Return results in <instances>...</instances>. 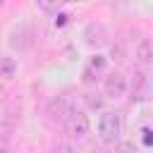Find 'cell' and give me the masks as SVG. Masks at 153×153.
Wrapping results in <instances>:
<instances>
[{"instance_id":"obj_7","label":"cell","mask_w":153,"mask_h":153,"mask_svg":"<svg viewBox=\"0 0 153 153\" xmlns=\"http://www.w3.org/2000/svg\"><path fill=\"white\" fill-rule=\"evenodd\" d=\"M84 103H86L88 110H103L105 98H103L98 91H88V93H84Z\"/></svg>"},{"instance_id":"obj_3","label":"cell","mask_w":153,"mask_h":153,"mask_svg":"<svg viewBox=\"0 0 153 153\" xmlns=\"http://www.w3.org/2000/svg\"><path fill=\"white\" fill-rule=\"evenodd\" d=\"M103 93H105L108 98H122V96L127 93V76L120 74V72L108 74L105 81H103Z\"/></svg>"},{"instance_id":"obj_8","label":"cell","mask_w":153,"mask_h":153,"mask_svg":"<svg viewBox=\"0 0 153 153\" xmlns=\"http://www.w3.org/2000/svg\"><path fill=\"white\" fill-rule=\"evenodd\" d=\"M14 72H17V62H14V57H0V76H14Z\"/></svg>"},{"instance_id":"obj_9","label":"cell","mask_w":153,"mask_h":153,"mask_svg":"<svg viewBox=\"0 0 153 153\" xmlns=\"http://www.w3.org/2000/svg\"><path fill=\"white\" fill-rule=\"evenodd\" d=\"M115 153H139V146L134 141H117L115 143Z\"/></svg>"},{"instance_id":"obj_6","label":"cell","mask_w":153,"mask_h":153,"mask_svg":"<svg viewBox=\"0 0 153 153\" xmlns=\"http://www.w3.org/2000/svg\"><path fill=\"white\" fill-rule=\"evenodd\" d=\"M86 41H88L91 45L105 43V29H103V24H88V29H86Z\"/></svg>"},{"instance_id":"obj_1","label":"cell","mask_w":153,"mask_h":153,"mask_svg":"<svg viewBox=\"0 0 153 153\" xmlns=\"http://www.w3.org/2000/svg\"><path fill=\"white\" fill-rule=\"evenodd\" d=\"M96 129H98L100 141H105V143H117V141H120V134H122V117H120V112H115V110H103L100 117H98Z\"/></svg>"},{"instance_id":"obj_12","label":"cell","mask_w":153,"mask_h":153,"mask_svg":"<svg viewBox=\"0 0 153 153\" xmlns=\"http://www.w3.org/2000/svg\"><path fill=\"white\" fill-rule=\"evenodd\" d=\"M57 153H76V148L72 143H62V146H57Z\"/></svg>"},{"instance_id":"obj_4","label":"cell","mask_w":153,"mask_h":153,"mask_svg":"<svg viewBox=\"0 0 153 153\" xmlns=\"http://www.w3.org/2000/svg\"><path fill=\"white\" fill-rule=\"evenodd\" d=\"M131 98H134V100H148V98H151V79H148V72H146V69H141V72L134 74Z\"/></svg>"},{"instance_id":"obj_11","label":"cell","mask_w":153,"mask_h":153,"mask_svg":"<svg viewBox=\"0 0 153 153\" xmlns=\"http://www.w3.org/2000/svg\"><path fill=\"white\" fill-rule=\"evenodd\" d=\"M141 141H143V146H146V148L153 143V136H151V127H143V129H141Z\"/></svg>"},{"instance_id":"obj_2","label":"cell","mask_w":153,"mask_h":153,"mask_svg":"<svg viewBox=\"0 0 153 153\" xmlns=\"http://www.w3.org/2000/svg\"><path fill=\"white\" fill-rule=\"evenodd\" d=\"M65 129H67V134L72 136V139H86V134L91 131V120H88V115L84 112V110H79V108H69L67 112H65Z\"/></svg>"},{"instance_id":"obj_13","label":"cell","mask_w":153,"mask_h":153,"mask_svg":"<svg viewBox=\"0 0 153 153\" xmlns=\"http://www.w3.org/2000/svg\"><path fill=\"white\" fill-rule=\"evenodd\" d=\"M67 24V14H60V17H55V26H65Z\"/></svg>"},{"instance_id":"obj_10","label":"cell","mask_w":153,"mask_h":153,"mask_svg":"<svg viewBox=\"0 0 153 153\" xmlns=\"http://www.w3.org/2000/svg\"><path fill=\"white\" fill-rule=\"evenodd\" d=\"M88 69H91V72L96 69V74L103 72V69H105V55H93L91 62H88Z\"/></svg>"},{"instance_id":"obj_5","label":"cell","mask_w":153,"mask_h":153,"mask_svg":"<svg viewBox=\"0 0 153 153\" xmlns=\"http://www.w3.org/2000/svg\"><path fill=\"white\" fill-rule=\"evenodd\" d=\"M134 55H136V60H139L141 67H148L153 62V45H151V41L148 38H141L139 45H136V50H134Z\"/></svg>"}]
</instances>
